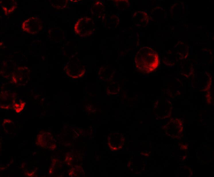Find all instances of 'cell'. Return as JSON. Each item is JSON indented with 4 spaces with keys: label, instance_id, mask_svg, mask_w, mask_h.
<instances>
[{
    "label": "cell",
    "instance_id": "obj_1",
    "mask_svg": "<svg viewBox=\"0 0 214 177\" xmlns=\"http://www.w3.org/2000/svg\"><path fill=\"white\" fill-rule=\"evenodd\" d=\"M154 54L145 52L143 48L137 53L135 58L136 67L141 72L149 73L157 67L159 61L158 57Z\"/></svg>",
    "mask_w": 214,
    "mask_h": 177
}]
</instances>
